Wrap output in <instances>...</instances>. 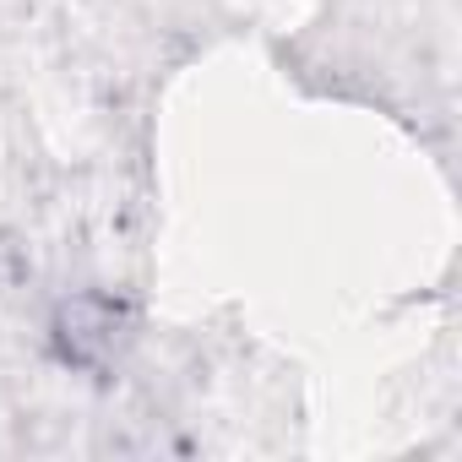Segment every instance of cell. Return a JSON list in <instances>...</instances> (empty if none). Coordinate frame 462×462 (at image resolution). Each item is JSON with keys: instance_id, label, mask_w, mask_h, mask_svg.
Instances as JSON below:
<instances>
[{"instance_id": "6da1fadb", "label": "cell", "mask_w": 462, "mask_h": 462, "mask_svg": "<svg viewBox=\"0 0 462 462\" xmlns=\"http://www.w3.org/2000/svg\"><path fill=\"white\" fill-rule=\"evenodd\" d=\"M115 337H120V305H109L98 294H82V300L60 305V316H55V343L82 370L104 365L115 354Z\"/></svg>"}]
</instances>
